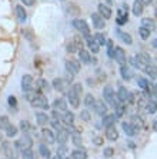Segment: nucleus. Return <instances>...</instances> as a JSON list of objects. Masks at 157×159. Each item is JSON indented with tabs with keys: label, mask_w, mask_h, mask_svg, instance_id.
Returning a JSON list of instances; mask_svg holds the SVG:
<instances>
[{
	"label": "nucleus",
	"mask_w": 157,
	"mask_h": 159,
	"mask_svg": "<svg viewBox=\"0 0 157 159\" xmlns=\"http://www.w3.org/2000/svg\"><path fill=\"white\" fill-rule=\"evenodd\" d=\"M39 153H40V155L43 156L44 159H50V158H51L50 149H49L47 145H44V143H40V145H39Z\"/></svg>",
	"instance_id": "29"
},
{
	"label": "nucleus",
	"mask_w": 157,
	"mask_h": 159,
	"mask_svg": "<svg viewBox=\"0 0 157 159\" xmlns=\"http://www.w3.org/2000/svg\"><path fill=\"white\" fill-rule=\"evenodd\" d=\"M67 152V146L66 145H60L59 146V149H57V155H60V156H63L64 153Z\"/></svg>",
	"instance_id": "51"
},
{
	"label": "nucleus",
	"mask_w": 157,
	"mask_h": 159,
	"mask_svg": "<svg viewBox=\"0 0 157 159\" xmlns=\"http://www.w3.org/2000/svg\"><path fill=\"white\" fill-rule=\"evenodd\" d=\"M69 135H70V133L67 132V129L62 128V129L57 130V135H56V141H57L60 145H66L67 139H69Z\"/></svg>",
	"instance_id": "10"
},
{
	"label": "nucleus",
	"mask_w": 157,
	"mask_h": 159,
	"mask_svg": "<svg viewBox=\"0 0 157 159\" xmlns=\"http://www.w3.org/2000/svg\"><path fill=\"white\" fill-rule=\"evenodd\" d=\"M156 46H157V40H156V39H153V48L156 49Z\"/></svg>",
	"instance_id": "57"
},
{
	"label": "nucleus",
	"mask_w": 157,
	"mask_h": 159,
	"mask_svg": "<svg viewBox=\"0 0 157 159\" xmlns=\"http://www.w3.org/2000/svg\"><path fill=\"white\" fill-rule=\"evenodd\" d=\"M36 120L39 125H46L49 122V116L44 112H37L36 113Z\"/></svg>",
	"instance_id": "34"
},
{
	"label": "nucleus",
	"mask_w": 157,
	"mask_h": 159,
	"mask_svg": "<svg viewBox=\"0 0 157 159\" xmlns=\"http://www.w3.org/2000/svg\"><path fill=\"white\" fill-rule=\"evenodd\" d=\"M3 153L6 155V158H7V159H16L15 151H13V146H11L9 142H4V143H3Z\"/></svg>",
	"instance_id": "23"
},
{
	"label": "nucleus",
	"mask_w": 157,
	"mask_h": 159,
	"mask_svg": "<svg viewBox=\"0 0 157 159\" xmlns=\"http://www.w3.org/2000/svg\"><path fill=\"white\" fill-rule=\"evenodd\" d=\"M142 27L150 30V32H154V30H156V20L151 17H143L142 19Z\"/></svg>",
	"instance_id": "14"
},
{
	"label": "nucleus",
	"mask_w": 157,
	"mask_h": 159,
	"mask_svg": "<svg viewBox=\"0 0 157 159\" xmlns=\"http://www.w3.org/2000/svg\"><path fill=\"white\" fill-rule=\"evenodd\" d=\"M114 60H116L120 66H123V65H126V62H127V56H126V52H124L121 48H114Z\"/></svg>",
	"instance_id": "7"
},
{
	"label": "nucleus",
	"mask_w": 157,
	"mask_h": 159,
	"mask_svg": "<svg viewBox=\"0 0 157 159\" xmlns=\"http://www.w3.org/2000/svg\"><path fill=\"white\" fill-rule=\"evenodd\" d=\"M72 25H73V27L79 32V33L81 34L83 37H86L87 39L89 36H91L90 33V27H89V25L84 20H81V19H74L73 22H72Z\"/></svg>",
	"instance_id": "1"
},
{
	"label": "nucleus",
	"mask_w": 157,
	"mask_h": 159,
	"mask_svg": "<svg viewBox=\"0 0 157 159\" xmlns=\"http://www.w3.org/2000/svg\"><path fill=\"white\" fill-rule=\"evenodd\" d=\"M117 34H119V37L121 39V42H123L124 44H132L133 43L132 36H130L129 33H126V32H120V30H117Z\"/></svg>",
	"instance_id": "32"
},
{
	"label": "nucleus",
	"mask_w": 157,
	"mask_h": 159,
	"mask_svg": "<svg viewBox=\"0 0 157 159\" xmlns=\"http://www.w3.org/2000/svg\"><path fill=\"white\" fill-rule=\"evenodd\" d=\"M79 59H80V62L84 63V65H89V63H91V56H90V53H89L86 49H81V50H79Z\"/></svg>",
	"instance_id": "25"
},
{
	"label": "nucleus",
	"mask_w": 157,
	"mask_h": 159,
	"mask_svg": "<svg viewBox=\"0 0 157 159\" xmlns=\"http://www.w3.org/2000/svg\"><path fill=\"white\" fill-rule=\"evenodd\" d=\"M80 119L81 120H84V122H90V112L87 111V109H84V111L80 112Z\"/></svg>",
	"instance_id": "47"
},
{
	"label": "nucleus",
	"mask_w": 157,
	"mask_h": 159,
	"mask_svg": "<svg viewBox=\"0 0 157 159\" xmlns=\"http://www.w3.org/2000/svg\"><path fill=\"white\" fill-rule=\"evenodd\" d=\"M130 123H132V125L134 126L137 130H140V129H143V128H144V119H143L140 115H133Z\"/></svg>",
	"instance_id": "19"
},
{
	"label": "nucleus",
	"mask_w": 157,
	"mask_h": 159,
	"mask_svg": "<svg viewBox=\"0 0 157 159\" xmlns=\"http://www.w3.org/2000/svg\"><path fill=\"white\" fill-rule=\"evenodd\" d=\"M64 66H66V72H69V73H72V75H77L80 72V62L76 59L66 60Z\"/></svg>",
	"instance_id": "5"
},
{
	"label": "nucleus",
	"mask_w": 157,
	"mask_h": 159,
	"mask_svg": "<svg viewBox=\"0 0 157 159\" xmlns=\"http://www.w3.org/2000/svg\"><path fill=\"white\" fill-rule=\"evenodd\" d=\"M66 50H67V52H69V53H72V55L77 52L76 46H74V44H73V42H72V40H70L69 43H67V46H66Z\"/></svg>",
	"instance_id": "49"
},
{
	"label": "nucleus",
	"mask_w": 157,
	"mask_h": 159,
	"mask_svg": "<svg viewBox=\"0 0 157 159\" xmlns=\"http://www.w3.org/2000/svg\"><path fill=\"white\" fill-rule=\"evenodd\" d=\"M53 107H55V111L64 112V111H67V102L63 99V98H60V99H56L55 102H53Z\"/></svg>",
	"instance_id": "20"
},
{
	"label": "nucleus",
	"mask_w": 157,
	"mask_h": 159,
	"mask_svg": "<svg viewBox=\"0 0 157 159\" xmlns=\"http://www.w3.org/2000/svg\"><path fill=\"white\" fill-rule=\"evenodd\" d=\"M106 138L111 142H114V141L119 139V132H117V129L114 128V125L113 126H107L106 128Z\"/></svg>",
	"instance_id": "15"
},
{
	"label": "nucleus",
	"mask_w": 157,
	"mask_h": 159,
	"mask_svg": "<svg viewBox=\"0 0 157 159\" xmlns=\"http://www.w3.org/2000/svg\"><path fill=\"white\" fill-rule=\"evenodd\" d=\"M114 109H116V113H114V116H116V119H119V118H121V116L124 115L126 106L123 105V102H119V100H117L116 105H114Z\"/></svg>",
	"instance_id": "30"
},
{
	"label": "nucleus",
	"mask_w": 157,
	"mask_h": 159,
	"mask_svg": "<svg viewBox=\"0 0 157 159\" xmlns=\"http://www.w3.org/2000/svg\"><path fill=\"white\" fill-rule=\"evenodd\" d=\"M103 98H104V100H106V103L111 105V106H114L117 102V98H116V93H114L113 88L110 85H107L106 88L103 89Z\"/></svg>",
	"instance_id": "4"
},
{
	"label": "nucleus",
	"mask_w": 157,
	"mask_h": 159,
	"mask_svg": "<svg viewBox=\"0 0 157 159\" xmlns=\"http://www.w3.org/2000/svg\"><path fill=\"white\" fill-rule=\"evenodd\" d=\"M97 10H99V15L102 16L103 19H110L111 17V7L107 6V4L100 3L99 7H97Z\"/></svg>",
	"instance_id": "13"
},
{
	"label": "nucleus",
	"mask_w": 157,
	"mask_h": 159,
	"mask_svg": "<svg viewBox=\"0 0 157 159\" xmlns=\"http://www.w3.org/2000/svg\"><path fill=\"white\" fill-rule=\"evenodd\" d=\"M156 100H150V102H147L146 103V111L149 112L150 115H154V113H156Z\"/></svg>",
	"instance_id": "40"
},
{
	"label": "nucleus",
	"mask_w": 157,
	"mask_h": 159,
	"mask_svg": "<svg viewBox=\"0 0 157 159\" xmlns=\"http://www.w3.org/2000/svg\"><path fill=\"white\" fill-rule=\"evenodd\" d=\"M140 3H142L143 6H144V4H146V6H149V4L153 3V0H140Z\"/></svg>",
	"instance_id": "56"
},
{
	"label": "nucleus",
	"mask_w": 157,
	"mask_h": 159,
	"mask_svg": "<svg viewBox=\"0 0 157 159\" xmlns=\"http://www.w3.org/2000/svg\"><path fill=\"white\" fill-rule=\"evenodd\" d=\"M4 132H6V135H7V138H15L16 135H17V132H19V128L17 126H15V125H9L6 129H4Z\"/></svg>",
	"instance_id": "33"
},
{
	"label": "nucleus",
	"mask_w": 157,
	"mask_h": 159,
	"mask_svg": "<svg viewBox=\"0 0 157 159\" xmlns=\"http://www.w3.org/2000/svg\"><path fill=\"white\" fill-rule=\"evenodd\" d=\"M19 129L22 130V132L27 133V132H30V130H32V125H30L29 120H22V122L19 123Z\"/></svg>",
	"instance_id": "37"
},
{
	"label": "nucleus",
	"mask_w": 157,
	"mask_h": 159,
	"mask_svg": "<svg viewBox=\"0 0 157 159\" xmlns=\"http://www.w3.org/2000/svg\"><path fill=\"white\" fill-rule=\"evenodd\" d=\"M120 75L124 80H129V79L133 78V70L127 66V65H123V66H120Z\"/></svg>",
	"instance_id": "24"
},
{
	"label": "nucleus",
	"mask_w": 157,
	"mask_h": 159,
	"mask_svg": "<svg viewBox=\"0 0 157 159\" xmlns=\"http://www.w3.org/2000/svg\"><path fill=\"white\" fill-rule=\"evenodd\" d=\"M74 122V115L73 112L70 111H64V113L62 115V123H64L66 126H72Z\"/></svg>",
	"instance_id": "18"
},
{
	"label": "nucleus",
	"mask_w": 157,
	"mask_h": 159,
	"mask_svg": "<svg viewBox=\"0 0 157 159\" xmlns=\"http://www.w3.org/2000/svg\"><path fill=\"white\" fill-rule=\"evenodd\" d=\"M67 98H69V102H70V105L76 109V107H79L80 106V96H77L76 93L70 89L69 92H67Z\"/></svg>",
	"instance_id": "16"
},
{
	"label": "nucleus",
	"mask_w": 157,
	"mask_h": 159,
	"mask_svg": "<svg viewBox=\"0 0 157 159\" xmlns=\"http://www.w3.org/2000/svg\"><path fill=\"white\" fill-rule=\"evenodd\" d=\"M7 103L10 107H16V105H17V99H16L15 96H9L7 98Z\"/></svg>",
	"instance_id": "50"
},
{
	"label": "nucleus",
	"mask_w": 157,
	"mask_h": 159,
	"mask_svg": "<svg viewBox=\"0 0 157 159\" xmlns=\"http://www.w3.org/2000/svg\"><path fill=\"white\" fill-rule=\"evenodd\" d=\"M16 149H19V151H24V149H32V146H33V139L29 136V135H23L20 139H17L15 143Z\"/></svg>",
	"instance_id": "2"
},
{
	"label": "nucleus",
	"mask_w": 157,
	"mask_h": 159,
	"mask_svg": "<svg viewBox=\"0 0 157 159\" xmlns=\"http://www.w3.org/2000/svg\"><path fill=\"white\" fill-rule=\"evenodd\" d=\"M156 126H157V122L154 120V122H153V129H154V130H156Z\"/></svg>",
	"instance_id": "58"
},
{
	"label": "nucleus",
	"mask_w": 157,
	"mask_h": 159,
	"mask_svg": "<svg viewBox=\"0 0 157 159\" xmlns=\"http://www.w3.org/2000/svg\"><path fill=\"white\" fill-rule=\"evenodd\" d=\"M87 46L90 48V50L93 53H99L100 52V44L93 39V36H89L87 37Z\"/></svg>",
	"instance_id": "28"
},
{
	"label": "nucleus",
	"mask_w": 157,
	"mask_h": 159,
	"mask_svg": "<svg viewBox=\"0 0 157 159\" xmlns=\"http://www.w3.org/2000/svg\"><path fill=\"white\" fill-rule=\"evenodd\" d=\"M94 103H96L94 96H93V95H90V93H87V95L84 96V105H86L87 107H93V106H94Z\"/></svg>",
	"instance_id": "39"
},
{
	"label": "nucleus",
	"mask_w": 157,
	"mask_h": 159,
	"mask_svg": "<svg viewBox=\"0 0 157 159\" xmlns=\"http://www.w3.org/2000/svg\"><path fill=\"white\" fill-rule=\"evenodd\" d=\"M107 55H109L110 59H113V57H114V48H109V49H107Z\"/></svg>",
	"instance_id": "54"
},
{
	"label": "nucleus",
	"mask_w": 157,
	"mask_h": 159,
	"mask_svg": "<svg viewBox=\"0 0 157 159\" xmlns=\"http://www.w3.org/2000/svg\"><path fill=\"white\" fill-rule=\"evenodd\" d=\"M93 142H94L96 145H99V146H100V145H103V139H102V138H100V136L94 138V139H93Z\"/></svg>",
	"instance_id": "55"
},
{
	"label": "nucleus",
	"mask_w": 157,
	"mask_h": 159,
	"mask_svg": "<svg viewBox=\"0 0 157 159\" xmlns=\"http://www.w3.org/2000/svg\"><path fill=\"white\" fill-rule=\"evenodd\" d=\"M22 158L23 159H34V155H33V152H32V149H24V151H22Z\"/></svg>",
	"instance_id": "46"
},
{
	"label": "nucleus",
	"mask_w": 157,
	"mask_h": 159,
	"mask_svg": "<svg viewBox=\"0 0 157 159\" xmlns=\"http://www.w3.org/2000/svg\"><path fill=\"white\" fill-rule=\"evenodd\" d=\"M53 159H62V156H60V155H56V156H55V158H53Z\"/></svg>",
	"instance_id": "59"
},
{
	"label": "nucleus",
	"mask_w": 157,
	"mask_h": 159,
	"mask_svg": "<svg viewBox=\"0 0 157 159\" xmlns=\"http://www.w3.org/2000/svg\"><path fill=\"white\" fill-rule=\"evenodd\" d=\"M121 126H123V130L127 133L129 136H134L136 133L139 132V130L136 129V128H134V126H133L130 122H123V123H121Z\"/></svg>",
	"instance_id": "26"
},
{
	"label": "nucleus",
	"mask_w": 157,
	"mask_h": 159,
	"mask_svg": "<svg viewBox=\"0 0 157 159\" xmlns=\"http://www.w3.org/2000/svg\"><path fill=\"white\" fill-rule=\"evenodd\" d=\"M22 3L26 4V6H33L36 3V0H22Z\"/></svg>",
	"instance_id": "53"
},
{
	"label": "nucleus",
	"mask_w": 157,
	"mask_h": 159,
	"mask_svg": "<svg viewBox=\"0 0 157 159\" xmlns=\"http://www.w3.org/2000/svg\"><path fill=\"white\" fill-rule=\"evenodd\" d=\"M116 122V116L114 115H103V126L107 128V126H113Z\"/></svg>",
	"instance_id": "31"
},
{
	"label": "nucleus",
	"mask_w": 157,
	"mask_h": 159,
	"mask_svg": "<svg viewBox=\"0 0 157 159\" xmlns=\"http://www.w3.org/2000/svg\"><path fill=\"white\" fill-rule=\"evenodd\" d=\"M133 15L134 16L143 15V4L140 2H134V4H133Z\"/></svg>",
	"instance_id": "38"
},
{
	"label": "nucleus",
	"mask_w": 157,
	"mask_h": 159,
	"mask_svg": "<svg viewBox=\"0 0 157 159\" xmlns=\"http://www.w3.org/2000/svg\"><path fill=\"white\" fill-rule=\"evenodd\" d=\"M147 83H149V82H147L144 78H137V85H139L140 89H143V90H144V89H146V86H147Z\"/></svg>",
	"instance_id": "48"
},
{
	"label": "nucleus",
	"mask_w": 157,
	"mask_h": 159,
	"mask_svg": "<svg viewBox=\"0 0 157 159\" xmlns=\"http://www.w3.org/2000/svg\"><path fill=\"white\" fill-rule=\"evenodd\" d=\"M15 11H16V17H17L19 22L24 23L26 19H27V13H26L24 7H23V6H20V4H17V6L15 7Z\"/></svg>",
	"instance_id": "17"
},
{
	"label": "nucleus",
	"mask_w": 157,
	"mask_h": 159,
	"mask_svg": "<svg viewBox=\"0 0 157 159\" xmlns=\"http://www.w3.org/2000/svg\"><path fill=\"white\" fill-rule=\"evenodd\" d=\"M70 159H87V152L84 151V149H81V148L74 149V151L72 152Z\"/></svg>",
	"instance_id": "27"
},
{
	"label": "nucleus",
	"mask_w": 157,
	"mask_h": 159,
	"mask_svg": "<svg viewBox=\"0 0 157 159\" xmlns=\"http://www.w3.org/2000/svg\"><path fill=\"white\" fill-rule=\"evenodd\" d=\"M32 106L37 107V109H41V111H47L49 107H50V105H49L47 98L44 96L43 93H39L33 99V102H32Z\"/></svg>",
	"instance_id": "3"
},
{
	"label": "nucleus",
	"mask_w": 157,
	"mask_h": 159,
	"mask_svg": "<svg viewBox=\"0 0 157 159\" xmlns=\"http://www.w3.org/2000/svg\"><path fill=\"white\" fill-rule=\"evenodd\" d=\"M72 90L76 93L77 96H80L81 93H83V85H80V83H74V85H72Z\"/></svg>",
	"instance_id": "45"
},
{
	"label": "nucleus",
	"mask_w": 157,
	"mask_h": 159,
	"mask_svg": "<svg viewBox=\"0 0 157 159\" xmlns=\"http://www.w3.org/2000/svg\"><path fill=\"white\" fill-rule=\"evenodd\" d=\"M62 2H66V0H62Z\"/></svg>",
	"instance_id": "61"
},
{
	"label": "nucleus",
	"mask_w": 157,
	"mask_h": 159,
	"mask_svg": "<svg viewBox=\"0 0 157 159\" xmlns=\"http://www.w3.org/2000/svg\"><path fill=\"white\" fill-rule=\"evenodd\" d=\"M10 125V120H9V116H6V115H2L0 116V129L2 130H4L7 126Z\"/></svg>",
	"instance_id": "42"
},
{
	"label": "nucleus",
	"mask_w": 157,
	"mask_h": 159,
	"mask_svg": "<svg viewBox=\"0 0 157 159\" xmlns=\"http://www.w3.org/2000/svg\"><path fill=\"white\" fill-rule=\"evenodd\" d=\"M143 70L146 72L149 76H151V79H153V80H156L157 73H156V66H154V65H151V63H150V65H147V66L144 67Z\"/></svg>",
	"instance_id": "35"
},
{
	"label": "nucleus",
	"mask_w": 157,
	"mask_h": 159,
	"mask_svg": "<svg viewBox=\"0 0 157 159\" xmlns=\"http://www.w3.org/2000/svg\"><path fill=\"white\" fill-rule=\"evenodd\" d=\"M41 136H43V139L47 142L49 145L56 142V135L51 132L50 129H47V128H43V129H41Z\"/></svg>",
	"instance_id": "11"
},
{
	"label": "nucleus",
	"mask_w": 157,
	"mask_h": 159,
	"mask_svg": "<svg viewBox=\"0 0 157 159\" xmlns=\"http://www.w3.org/2000/svg\"><path fill=\"white\" fill-rule=\"evenodd\" d=\"M113 153H114L113 148H106V149H104V152H103V155L106 156V158H110V156H113Z\"/></svg>",
	"instance_id": "52"
},
{
	"label": "nucleus",
	"mask_w": 157,
	"mask_h": 159,
	"mask_svg": "<svg viewBox=\"0 0 157 159\" xmlns=\"http://www.w3.org/2000/svg\"><path fill=\"white\" fill-rule=\"evenodd\" d=\"M129 20V16H127V9H126V6H123L121 9H119L117 10V19H116V23L119 25V26H123V25H126Z\"/></svg>",
	"instance_id": "8"
},
{
	"label": "nucleus",
	"mask_w": 157,
	"mask_h": 159,
	"mask_svg": "<svg viewBox=\"0 0 157 159\" xmlns=\"http://www.w3.org/2000/svg\"><path fill=\"white\" fill-rule=\"evenodd\" d=\"M62 159H70V158H62Z\"/></svg>",
	"instance_id": "60"
},
{
	"label": "nucleus",
	"mask_w": 157,
	"mask_h": 159,
	"mask_svg": "<svg viewBox=\"0 0 157 159\" xmlns=\"http://www.w3.org/2000/svg\"><path fill=\"white\" fill-rule=\"evenodd\" d=\"M129 96H130V92H129L127 89L124 88V86H120V88L117 89V93H116V98L119 102H127Z\"/></svg>",
	"instance_id": "9"
},
{
	"label": "nucleus",
	"mask_w": 157,
	"mask_h": 159,
	"mask_svg": "<svg viewBox=\"0 0 157 159\" xmlns=\"http://www.w3.org/2000/svg\"><path fill=\"white\" fill-rule=\"evenodd\" d=\"M36 85H34V79L30 75H23L22 78V89L23 92H29V90H34Z\"/></svg>",
	"instance_id": "6"
},
{
	"label": "nucleus",
	"mask_w": 157,
	"mask_h": 159,
	"mask_svg": "<svg viewBox=\"0 0 157 159\" xmlns=\"http://www.w3.org/2000/svg\"><path fill=\"white\" fill-rule=\"evenodd\" d=\"M94 111L99 113V115H106L107 113V105L103 102V100H96V103H94Z\"/></svg>",
	"instance_id": "22"
},
{
	"label": "nucleus",
	"mask_w": 157,
	"mask_h": 159,
	"mask_svg": "<svg viewBox=\"0 0 157 159\" xmlns=\"http://www.w3.org/2000/svg\"><path fill=\"white\" fill-rule=\"evenodd\" d=\"M150 30H147V29H144V27H142L140 26V29H139V34H140V37H142L143 40H147L149 39V36H150Z\"/></svg>",
	"instance_id": "44"
},
{
	"label": "nucleus",
	"mask_w": 157,
	"mask_h": 159,
	"mask_svg": "<svg viewBox=\"0 0 157 159\" xmlns=\"http://www.w3.org/2000/svg\"><path fill=\"white\" fill-rule=\"evenodd\" d=\"M72 142H73L76 146H81V136H80V132H77V130H73L72 132Z\"/></svg>",
	"instance_id": "36"
},
{
	"label": "nucleus",
	"mask_w": 157,
	"mask_h": 159,
	"mask_svg": "<svg viewBox=\"0 0 157 159\" xmlns=\"http://www.w3.org/2000/svg\"><path fill=\"white\" fill-rule=\"evenodd\" d=\"M72 42H73V44H74V46H76L77 52L83 49V39H81L80 36H74L73 39H72Z\"/></svg>",
	"instance_id": "41"
},
{
	"label": "nucleus",
	"mask_w": 157,
	"mask_h": 159,
	"mask_svg": "<svg viewBox=\"0 0 157 159\" xmlns=\"http://www.w3.org/2000/svg\"><path fill=\"white\" fill-rule=\"evenodd\" d=\"M93 39H94L96 42H97V43L100 44V46H103V44H106V37H104V34L103 33H96L94 36H93Z\"/></svg>",
	"instance_id": "43"
},
{
	"label": "nucleus",
	"mask_w": 157,
	"mask_h": 159,
	"mask_svg": "<svg viewBox=\"0 0 157 159\" xmlns=\"http://www.w3.org/2000/svg\"><path fill=\"white\" fill-rule=\"evenodd\" d=\"M91 22H93L96 29H99V30L104 29V26H106V25H104V19H103L99 13H93V15H91Z\"/></svg>",
	"instance_id": "12"
},
{
	"label": "nucleus",
	"mask_w": 157,
	"mask_h": 159,
	"mask_svg": "<svg viewBox=\"0 0 157 159\" xmlns=\"http://www.w3.org/2000/svg\"><path fill=\"white\" fill-rule=\"evenodd\" d=\"M136 2H140V0H136Z\"/></svg>",
	"instance_id": "62"
},
{
	"label": "nucleus",
	"mask_w": 157,
	"mask_h": 159,
	"mask_svg": "<svg viewBox=\"0 0 157 159\" xmlns=\"http://www.w3.org/2000/svg\"><path fill=\"white\" fill-rule=\"evenodd\" d=\"M51 83H53V88H55L57 92H64V90H66V80H64V79L56 78Z\"/></svg>",
	"instance_id": "21"
}]
</instances>
